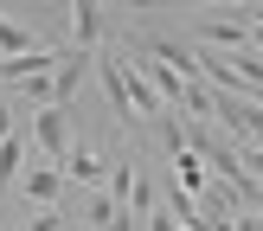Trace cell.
<instances>
[{
    "instance_id": "cell-9",
    "label": "cell",
    "mask_w": 263,
    "mask_h": 231,
    "mask_svg": "<svg viewBox=\"0 0 263 231\" xmlns=\"http://www.w3.org/2000/svg\"><path fill=\"white\" fill-rule=\"evenodd\" d=\"M26 51H39V32L0 13V64H7V58H26Z\"/></svg>"
},
{
    "instance_id": "cell-7",
    "label": "cell",
    "mask_w": 263,
    "mask_h": 231,
    "mask_svg": "<svg viewBox=\"0 0 263 231\" xmlns=\"http://www.w3.org/2000/svg\"><path fill=\"white\" fill-rule=\"evenodd\" d=\"M167 161H174V167H167V180H174V186L186 192V199H199V192L212 186V174H205V161H199V154H193V148H180V154H167Z\"/></svg>"
},
{
    "instance_id": "cell-8",
    "label": "cell",
    "mask_w": 263,
    "mask_h": 231,
    "mask_svg": "<svg viewBox=\"0 0 263 231\" xmlns=\"http://www.w3.org/2000/svg\"><path fill=\"white\" fill-rule=\"evenodd\" d=\"M26 148H32V141H26V128H20V135H7V141H0V199H7V192L20 186V167H26Z\"/></svg>"
},
{
    "instance_id": "cell-5",
    "label": "cell",
    "mask_w": 263,
    "mask_h": 231,
    "mask_svg": "<svg viewBox=\"0 0 263 231\" xmlns=\"http://www.w3.org/2000/svg\"><path fill=\"white\" fill-rule=\"evenodd\" d=\"M109 167H116V161H103L97 148H84V141H71V154L58 161V174H64V186H90V192H97L103 180H109Z\"/></svg>"
},
{
    "instance_id": "cell-2",
    "label": "cell",
    "mask_w": 263,
    "mask_h": 231,
    "mask_svg": "<svg viewBox=\"0 0 263 231\" xmlns=\"http://www.w3.org/2000/svg\"><path fill=\"white\" fill-rule=\"evenodd\" d=\"M26 141H32L39 154H45L51 167L64 161V154H71V109H58V103H51V109H32V122H26Z\"/></svg>"
},
{
    "instance_id": "cell-1",
    "label": "cell",
    "mask_w": 263,
    "mask_h": 231,
    "mask_svg": "<svg viewBox=\"0 0 263 231\" xmlns=\"http://www.w3.org/2000/svg\"><path fill=\"white\" fill-rule=\"evenodd\" d=\"M116 77H122V97H128L135 128H154V122H161V97H154V84H148V64H141L122 38H116Z\"/></svg>"
},
{
    "instance_id": "cell-3",
    "label": "cell",
    "mask_w": 263,
    "mask_h": 231,
    "mask_svg": "<svg viewBox=\"0 0 263 231\" xmlns=\"http://www.w3.org/2000/svg\"><path fill=\"white\" fill-rule=\"evenodd\" d=\"M13 192H20V199L32 205V212H58V205L71 199V186H64V174H58V167H51V161L26 167V174H20V186H13Z\"/></svg>"
},
{
    "instance_id": "cell-4",
    "label": "cell",
    "mask_w": 263,
    "mask_h": 231,
    "mask_svg": "<svg viewBox=\"0 0 263 231\" xmlns=\"http://www.w3.org/2000/svg\"><path fill=\"white\" fill-rule=\"evenodd\" d=\"M71 51H84V58H97L103 45H109V7H97V0H77L71 7V38H64Z\"/></svg>"
},
{
    "instance_id": "cell-11",
    "label": "cell",
    "mask_w": 263,
    "mask_h": 231,
    "mask_svg": "<svg viewBox=\"0 0 263 231\" xmlns=\"http://www.w3.org/2000/svg\"><path fill=\"white\" fill-rule=\"evenodd\" d=\"M7 135H20V116H13V103H7V90H0V141Z\"/></svg>"
},
{
    "instance_id": "cell-6",
    "label": "cell",
    "mask_w": 263,
    "mask_h": 231,
    "mask_svg": "<svg viewBox=\"0 0 263 231\" xmlns=\"http://www.w3.org/2000/svg\"><path fill=\"white\" fill-rule=\"evenodd\" d=\"M193 38H199V51H251V26L244 20H193Z\"/></svg>"
},
{
    "instance_id": "cell-10",
    "label": "cell",
    "mask_w": 263,
    "mask_h": 231,
    "mask_svg": "<svg viewBox=\"0 0 263 231\" xmlns=\"http://www.w3.org/2000/svg\"><path fill=\"white\" fill-rule=\"evenodd\" d=\"M64 225H71V205H58V212H32L20 231H64Z\"/></svg>"
}]
</instances>
